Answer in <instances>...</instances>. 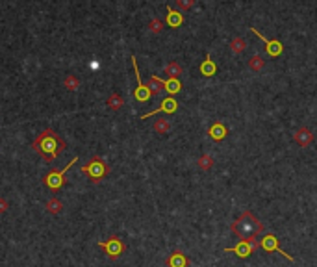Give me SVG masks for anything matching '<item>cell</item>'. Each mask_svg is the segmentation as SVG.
Segmentation results:
<instances>
[{
    "mask_svg": "<svg viewBox=\"0 0 317 267\" xmlns=\"http://www.w3.org/2000/svg\"><path fill=\"white\" fill-rule=\"evenodd\" d=\"M208 136H210L211 141H223L224 137L228 136V128H226L223 123H219V121H217V123H213L208 128Z\"/></svg>",
    "mask_w": 317,
    "mask_h": 267,
    "instance_id": "cell-13",
    "label": "cell"
},
{
    "mask_svg": "<svg viewBox=\"0 0 317 267\" xmlns=\"http://www.w3.org/2000/svg\"><path fill=\"white\" fill-rule=\"evenodd\" d=\"M32 149H34L45 162L52 164V162H56V158L67 149V143H65L60 137V134H56L52 128H47V130H43L39 136L34 139Z\"/></svg>",
    "mask_w": 317,
    "mask_h": 267,
    "instance_id": "cell-1",
    "label": "cell"
},
{
    "mask_svg": "<svg viewBox=\"0 0 317 267\" xmlns=\"http://www.w3.org/2000/svg\"><path fill=\"white\" fill-rule=\"evenodd\" d=\"M249 30L254 35H256V37H260V39L265 43V52H267L271 58H278V56L284 52V45H282V41H280V39H267V37H263V35L260 34V32H258L254 26H250Z\"/></svg>",
    "mask_w": 317,
    "mask_h": 267,
    "instance_id": "cell-9",
    "label": "cell"
},
{
    "mask_svg": "<svg viewBox=\"0 0 317 267\" xmlns=\"http://www.w3.org/2000/svg\"><path fill=\"white\" fill-rule=\"evenodd\" d=\"M152 128H154L156 134H167L171 130V123H169L167 119H156L154 124H152Z\"/></svg>",
    "mask_w": 317,
    "mask_h": 267,
    "instance_id": "cell-22",
    "label": "cell"
},
{
    "mask_svg": "<svg viewBox=\"0 0 317 267\" xmlns=\"http://www.w3.org/2000/svg\"><path fill=\"white\" fill-rule=\"evenodd\" d=\"M130 60H132V65H134V75H135V91H134L135 100H139V102H147V100H150V96H152V93H150L149 86H147V84H143L141 75H139V67H137V60H135V56H132Z\"/></svg>",
    "mask_w": 317,
    "mask_h": 267,
    "instance_id": "cell-5",
    "label": "cell"
},
{
    "mask_svg": "<svg viewBox=\"0 0 317 267\" xmlns=\"http://www.w3.org/2000/svg\"><path fill=\"white\" fill-rule=\"evenodd\" d=\"M165 22H167V26H173V28L182 26L184 24L182 11H176V9H173L171 6H167V17H165Z\"/></svg>",
    "mask_w": 317,
    "mask_h": 267,
    "instance_id": "cell-14",
    "label": "cell"
},
{
    "mask_svg": "<svg viewBox=\"0 0 317 267\" xmlns=\"http://www.w3.org/2000/svg\"><path fill=\"white\" fill-rule=\"evenodd\" d=\"M165 91H167L169 96H175L176 93L182 91V82L178 78H167L165 80Z\"/></svg>",
    "mask_w": 317,
    "mask_h": 267,
    "instance_id": "cell-17",
    "label": "cell"
},
{
    "mask_svg": "<svg viewBox=\"0 0 317 267\" xmlns=\"http://www.w3.org/2000/svg\"><path fill=\"white\" fill-rule=\"evenodd\" d=\"M176 6L180 7V11H189L195 6V0H175Z\"/></svg>",
    "mask_w": 317,
    "mask_h": 267,
    "instance_id": "cell-27",
    "label": "cell"
},
{
    "mask_svg": "<svg viewBox=\"0 0 317 267\" xmlns=\"http://www.w3.org/2000/svg\"><path fill=\"white\" fill-rule=\"evenodd\" d=\"M293 141L301 147V149H308L312 143H314V132L308 128V126H301L295 130L293 134Z\"/></svg>",
    "mask_w": 317,
    "mask_h": 267,
    "instance_id": "cell-11",
    "label": "cell"
},
{
    "mask_svg": "<svg viewBox=\"0 0 317 267\" xmlns=\"http://www.w3.org/2000/svg\"><path fill=\"white\" fill-rule=\"evenodd\" d=\"M106 104H108V108L109 110H121L122 108V104H124V100H122V96L119 95V93H111V95L108 96V100H106Z\"/></svg>",
    "mask_w": 317,
    "mask_h": 267,
    "instance_id": "cell-20",
    "label": "cell"
},
{
    "mask_svg": "<svg viewBox=\"0 0 317 267\" xmlns=\"http://www.w3.org/2000/svg\"><path fill=\"white\" fill-rule=\"evenodd\" d=\"M228 47L234 54H243V52H245V48H247V41H245L243 37H234V39L230 41Z\"/></svg>",
    "mask_w": 317,
    "mask_h": 267,
    "instance_id": "cell-21",
    "label": "cell"
},
{
    "mask_svg": "<svg viewBox=\"0 0 317 267\" xmlns=\"http://www.w3.org/2000/svg\"><path fill=\"white\" fill-rule=\"evenodd\" d=\"M178 111V100H176L175 96H165L162 100V104H160V108L154 111H149V113H143L139 119H150L152 115H158V113H167V115H173V113H176Z\"/></svg>",
    "mask_w": 317,
    "mask_h": 267,
    "instance_id": "cell-10",
    "label": "cell"
},
{
    "mask_svg": "<svg viewBox=\"0 0 317 267\" xmlns=\"http://www.w3.org/2000/svg\"><path fill=\"white\" fill-rule=\"evenodd\" d=\"M199 71H201V75L206 76V78H210V76H213L217 73V65L213 63V60H211V56L206 54V60H204L203 63H201V67H199Z\"/></svg>",
    "mask_w": 317,
    "mask_h": 267,
    "instance_id": "cell-15",
    "label": "cell"
},
{
    "mask_svg": "<svg viewBox=\"0 0 317 267\" xmlns=\"http://www.w3.org/2000/svg\"><path fill=\"white\" fill-rule=\"evenodd\" d=\"M263 67H265V60H263L262 54H254L252 58L249 60V69L252 71V73H262Z\"/></svg>",
    "mask_w": 317,
    "mask_h": 267,
    "instance_id": "cell-18",
    "label": "cell"
},
{
    "mask_svg": "<svg viewBox=\"0 0 317 267\" xmlns=\"http://www.w3.org/2000/svg\"><path fill=\"white\" fill-rule=\"evenodd\" d=\"M63 86H65V89H69V91H76V89L80 88V80H78L75 75H67L65 80H63Z\"/></svg>",
    "mask_w": 317,
    "mask_h": 267,
    "instance_id": "cell-25",
    "label": "cell"
},
{
    "mask_svg": "<svg viewBox=\"0 0 317 267\" xmlns=\"http://www.w3.org/2000/svg\"><path fill=\"white\" fill-rule=\"evenodd\" d=\"M147 86H149L150 93H152V96L160 95V93H163L165 91V80H162V78H158V76H152L150 75L149 82H147Z\"/></svg>",
    "mask_w": 317,
    "mask_h": 267,
    "instance_id": "cell-16",
    "label": "cell"
},
{
    "mask_svg": "<svg viewBox=\"0 0 317 267\" xmlns=\"http://www.w3.org/2000/svg\"><path fill=\"white\" fill-rule=\"evenodd\" d=\"M260 247H262L265 253H278L288 262H295V258H293L291 254H288L282 247L278 245V238L275 236V234H265V236L262 238V241H260Z\"/></svg>",
    "mask_w": 317,
    "mask_h": 267,
    "instance_id": "cell-7",
    "label": "cell"
},
{
    "mask_svg": "<svg viewBox=\"0 0 317 267\" xmlns=\"http://www.w3.org/2000/svg\"><path fill=\"white\" fill-rule=\"evenodd\" d=\"M82 173L93 182V184H99L102 178L109 175V165L106 164V160L101 156H93L86 165H82Z\"/></svg>",
    "mask_w": 317,
    "mask_h": 267,
    "instance_id": "cell-3",
    "label": "cell"
},
{
    "mask_svg": "<svg viewBox=\"0 0 317 267\" xmlns=\"http://www.w3.org/2000/svg\"><path fill=\"white\" fill-rule=\"evenodd\" d=\"M258 247H260V243L256 241V238H249V240H241L237 245L230 247V249H224V253H234L239 258H249Z\"/></svg>",
    "mask_w": 317,
    "mask_h": 267,
    "instance_id": "cell-8",
    "label": "cell"
},
{
    "mask_svg": "<svg viewBox=\"0 0 317 267\" xmlns=\"http://www.w3.org/2000/svg\"><path fill=\"white\" fill-rule=\"evenodd\" d=\"M61 210H63V202H61L60 199H50L47 202V212L48 213H52V215H56V213H60Z\"/></svg>",
    "mask_w": 317,
    "mask_h": 267,
    "instance_id": "cell-24",
    "label": "cell"
},
{
    "mask_svg": "<svg viewBox=\"0 0 317 267\" xmlns=\"http://www.w3.org/2000/svg\"><path fill=\"white\" fill-rule=\"evenodd\" d=\"M232 232L241 240L258 238L263 234V223L258 219L252 212H243L234 223H232Z\"/></svg>",
    "mask_w": 317,
    "mask_h": 267,
    "instance_id": "cell-2",
    "label": "cell"
},
{
    "mask_svg": "<svg viewBox=\"0 0 317 267\" xmlns=\"http://www.w3.org/2000/svg\"><path fill=\"white\" fill-rule=\"evenodd\" d=\"M149 30L152 32V34H162L163 30H165V22L162 21V19H150L149 21Z\"/></svg>",
    "mask_w": 317,
    "mask_h": 267,
    "instance_id": "cell-26",
    "label": "cell"
},
{
    "mask_svg": "<svg viewBox=\"0 0 317 267\" xmlns=\"http://www.w3.org/2000/svg\"><path fill=\"white\" fill-rule=\"evenodd\" d=\"M99 247L108 254V258H111V260H117V258L126 251V245H124L121 238H117V236H111L108 241H99Z\"/></svg>",
    "mask_w": 317,
    "mask_h": 267,
    "instance_id": "cell-6",
    "label": "cell"
},
{
    "mask_svg": "<svg viewBox=\"0 0 317 267\" xmlns=\"http://www.w3.org/2000/svg\"><path fill=\"white\" fill-rule=\"evenodd\" d=\"M76 162H78V158L75 156L73 160H71V164H67L65 167H63V169H60V171H58V169H54V171L47 173V175H45V178H43V184L47 185L50 191H58V189H61V187H63V184H65V173H67L69 169H71V167L76 164Z\"/></svg>",
    "mask_w": 317,
    "mask_h": 267,
    "instance_id": "cell-4",
    "label": "cell"
},
{
    "mask_svg": "<svg viewBox=\"0 0 317 267\" xmlns=\"http://www.w3.org/2000/svg\"><path fill=\"white\" fill-rule=\"evenodd\" d=\"M7 208H9V204H7V200L0 197V213H6V212H7Z\"/></svg>",
    "mask_w": 317,
    "mask_h": 267,
    "instance_id": "cell-28",
    "label": "cell"
},
{
    "mask_svg": "<svg viewBox=\"0 0 317 267\" xmlns=\"http://www.w3.org/2000/svg\"><path fill=\"white\" fill-rule=\"evenodd\" d=\"M163 73L167 75V78H178V76L182 75V67H180V63L178 62H171L165 65Z\"/></svg>",
    "mask_w": 317,
    "mask_h": 267,
    "instance_id": "cell-19",
    "label": "cell"
},
{
    "mask_svg": "<svg viewBox=\"0 0 317 267\" xmlns=\"http://www.w3.org/2000/svg\"><path fill=\"white\" fill-rule=\"evenodd\" d=\"M213 164H215V160L210 156V154H203V156L197 160V165H199L203 171H208V169H211V167H213Z\"/></svg>",
    "mask_w": 317,
    "mask_h": 267,
    "instance_id": "cell-23",
    "label": "cell"
},
{
    "mask_svg": "<svg viewBox=\"0 0 317 267\" xmlns=\"http://www.w3.org/2000/svg\"><path fill=\"white\" fill-rule=\"evenodd\" d=\"M191 260L182 253V251H173L167 258V267H189Z\"/></svg>",
    "mask_w": 317,
    "mask_h": 267,
    "instance_id": "cell-12",
    "label": "cell"
}]
</instances>
